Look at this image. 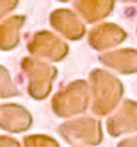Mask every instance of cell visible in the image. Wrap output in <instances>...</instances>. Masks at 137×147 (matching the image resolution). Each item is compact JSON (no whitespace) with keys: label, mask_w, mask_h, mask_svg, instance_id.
<instances>
[{"label":"cell","mask_w":137,"mask_h":147,"mask_svg":"<svg viewBox=\"0 0 137 147\" xmlns=\"http://www.w3.org/2000/svg\"><path fill=\"white\" fill-rule=\"evenodd\" d=\"M90 101L96 115H107L116 107L123 95V84L119 78L102 69L90 74Z\"/></svg>","instance_id":"6da1fadb"},{"label":"cell","mask_w":137,"mask_h":147,"mask_svg":"<svg viewBox=\"0 0 137 147\" xmlns=\"http://www.w3.org/2000/svg\"><path fill=\"white\" fill-rule=\"evenodd\" d=\"M90 103V86L84 80L72 81L53 98V110L58 117H73L87 110Z\"/></svg>","instance_id":"7a4b0ae2"},{"label":"cell","mask_w":137,"mask_h":147,"mask_svg":"<svg viewBox=\"0 0 137 147\" xmlns=\"http://www.w3.org/2000/svg\"><path fill=\"white\" fill-rule=\"evenodd\" d=\"M59 133L68 144L75 146H98L102 142V127L98 119L81 117L59 126Z\"/></svg>","instance_id":"3957f363"},{"label":"cell","mask_w":137,"mask_h":147,"mask_svg":"<svg viewBox=\"0 0 137 147\" xmlns=\"http://www.w3.org/2000/svg\"><path fill=\"white\" fill-rule=\"evenodd\" d=\"M107 129L111 136H120L123 133L137 130V103L125 100L116 112L107 119Z\"/></svg>","instance_id":"277c9868"},{"label":"cell","mask_w":137,"mask_h":147,"mask_svg":"<svg viewBox=\"0 0 137 147\" xmlns=\"http://www.w3.org/2000/svg\"><path fill=\"white\" fill-rule=\"evenodd\" d=\"M126 38V32L120 26L113 25V23H104L93 28L88 32V43L93 49L107 52L108 49L120 45Z\"/></svg>","instance_id":"5b68a950"},{"label":"cell","mask_w":137,"mask_h":147,"mask_svg":"<svg viewBox=\"0 0 137 147\" xmlns=\"http://www.w3.org/2000/svg\"><path fill=\"white\" fill-rule=\"evenodd\" d=\"M31 49L35 54H40L43 57H47L53 61H59L68 54V48L63 40L55 37L49 32L37 34L34 41L31 45Z\"/></svg>","instance_id":"8992f818"},{"label":"cell","mask_w":137,"mask_h":147,"mask_svg":"<svg viewBox=\"0 0 137 147\" xmlns=\"http://www.w3.org/2000/svg\"><path fill=\"white\" fill-rule=\"evenodd\" d=\"M50 23L68 40H79L85 34V26L78 16L68 9H58L52 14Z\"/></svg>","instance_id":"52a82bcc"},{"label":"cell","mask_w":137,"mask_h":147,"mask_svg":"<svg viewBox=\"0 0 137 147\" xmlns=\"http://www.w3.org/2000/svg\"><path fill=\"white\" fill-rule=\"evenodd\" d=\"M99 60L105 66L114 69L119 74H136L137 72V51L136 49H119L108 51L99 55Z\"/></svg>","instance_id":"ba28073f"},{"label":"cell","mask_w":137,"mask_h":147,"mask_svg":"<svg viewBox=\"0 0 137 147\" xmlns=\"http://www.w3.org/2000/svg\"><path fill=\"white\" fill-rule=\"evenodd\" d=\"M73 8L84 22L96 23L108 17V14L114 9V2H75Z\"/></svg>","instance_id":"9c48e42d"},{"label":"cell","mask_w":137,"mask_h":147,"mask_svg":"<svg viewBox=\"0 0 137 147\" xmlns=\"http://www.w3.org/2000/svg\"><path fill=\"white\" fill-rule=\"evenodd\" d=\"M26 147H59L58 142L49 136H29L25 140Z\"/></svg>","instance_id":"30bf717a"},{"label":"cell","mask_w":137,"mask_h":147,"mask_svg":"<svg viewBox=\"0 0 137 147\" xmlns=\"http://www.w3.org/2000/svg\"><path fill=\"white\" fill-rule=\"evenodd\" d=\"M117 147H137V136H131V138H125L117 144Z\"/></svg>","instance_id":"8fae6325"}]
</instances>
